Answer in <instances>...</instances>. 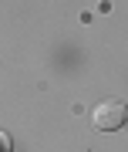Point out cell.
<instances>
[{"label": "cell", "instance_id": "obj_1", "mask_svg": "<svg viewBox=\"0 0 128 152\" xmlns=\"http://www.w3.org/2000/svg\"><path fill=\"white\" fill-rule=\"evenodd\" d=\"M91 122L101 132H115V129H121L128 122V105L121 98H101V102L95 105V112H91Z\"/></svg>", "mask_w": 128, "mask_h": 152}]
</instances>
